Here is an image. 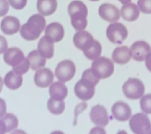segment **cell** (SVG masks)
I'll return each instance as SVG.
<instances>
[{
  "mask_svg": "<svg viewBox=\"0 0 151 134\" xmlns=\"http://www.w3.org/2000/svg\"><path fill=\"white\" fill-rule=\"evenodd\" d=\"M101 51H102L101 45L99 41L95 40L94 44L88 50L83 52V53L87 59H89L91 61H94L101 56Z\"/></svg>",
  "mask_w": 151,
  "mask_h": 134,
  "instance_id": "26",
  "label": "cell"
},
{
  "mask_svg": "<svg viewBox=\"0 0 151 134\" xmlns=\"http://www.w3.org/2000/svg\"><path fill=\"white\" fill-rule=\"evenodd\" d=\"M91 70L99 79H106L110 77L114 72V64L110 59L99 56L93 61Z\"/></svg>",
  "mask_w": 151,
  "mask_h": 134,
  "instance_id": "3",
  "label": "cell"
},
{
  "mask_svg": "<svg viewBox=\"0 0 151 134\" xmlns=\"http://www.w3.org/2000/svg\"><path fill=\"white\" fill-rule=\"evenodd\" d=\"M9 4L15 9H22L27 4V0H8Z\"/></svg>",
  "mask_w": 151,
  "mask_h": 134,
  "instance_id": "31",
  "label": "cell"
},
{
  "mask_svg": "<svg viewBox=\"0 0 151 134\" xmlns=\"http://www.w3.org/2000/svg\"><path fill=\"white\" fill-rule=\"evenodd\" d=\"M118 1H120V2H121L122 4H126L131 2V0H118Z\"/></svg>",
  "mask_w": 151,
  "mask_h": 134,
  "instance_id": "38",
  "label": "cell"
},
{
  "mask_svg": "<svg viewBox=\"0 0 151 134\" xmlns=\"http://www.w3.org/2000/svg\"><path fill=\"white\" fill-rule=\"evenodd\" d=\"M23 82V78L21 75L12 70L7 73L4 78V84L8 89L16 90L21 86Z\"/></svg>",
  "mask_w": 151,
  "mask_h": 134,
  "instance_id": "23",
  "label": "cell"
},
{
  "mask_svg": "<svg viewBox=\"0 0 151 134\" xmlns=\"http://www.w3.org/2000/svg\"><path fill=\"white\" fill-rule=\"evenodd\" d=\"M95 86L96 85L91 80L85 77H82L81 79L76 82L74 87L76 96L83 101H89L94 96Z\"/></svg>",
  "mask_w": 151,
  "mask_h": 134,
  "instance_id": "6",
  "label": "cell"
},
{
  "mask_svg": "<svg viewBox=\"0 0 151 134\" xmlns=\"http://www.w3.org/2000/svg\"><path fill=\"white\" fill-rule=\"evenodd\" d=\"M151 51V47L149 43L145 41H137L134 42L131 46L130 52L132 59L135 61H143L146 58V55Z\"/></svg>",
  "mask_w": 151,
  "mask_h": 134,
  "instance_id": "12",
  "label": "cell"
},
{
  "mask_svg": "<svg viewBox=\"0 0 151 134\" xmlns=\"http://www.w3.org/2000/svg\"><path fill=\"white\" fill-rule=\"evenodd\" d=\"M28 61L30 63V68L32 70L37 71L43 68L46 64V58L41 56L38 50H32L28 55Z\"/></svg>",
  "mask_w": 151,
  "mask_h": 134,
  "instance_id": "24",
  "label": "cell"
},
{
  "mask_svg": "<svg viewBox=\"0 0 151 134\" xmlns=\"http://www.w3.org/2000/svg\"><path fill=\"white\" fill-rule=\"evenodd\" d=\"M68 13L71 18V24L75 29L78 31L84 30L87 26V6L80 0H74L69 3Z\"/></svg>",
  "mask_w": 151,
  "mask_h": 134,
  "instance_id": "2",
  "label": "cell"
},
{
  "mask_svg": "<svg viewBox=\"0 0 151 134\" xmlns=\"http://www.w3.org/2000/svg\"><path fill=\"white\" fill-rule=\"evenodd\" d=\"M45 35L50 38L54 43L59 42L63 39L65 36V29L60 23L53 22L46 27Z\"/></svg>",
  "mask_w": 151,
  "mask_h": 134,
  "instance_id": "17",
  "label": "cell"
},
{
  "mask_svg": "<svg viewBox=\"0 0 151 134\" xmlns=\"http://www.w3.org/2000/svg\"><path fill=\"white\" fill-rule=\"evenodd\" d=\"M49 94L52 98L64 101L68 95V89L64 82L59 81L50 85Z\"/></svg>",
  "mask_w": 151,
  "mask_h": 134,
  "instance_id": "21",
  "label": "cell"
},
{
  "mask_svg": "<svg viewBox=\"0 0 151 134\" xmlns=\"http://www.w3.org/2000/svg\"><path fill=\"white\" fill-rule=\"evenodd\" d=\"M95 39L88 31L84 30L79 31L73 36V43L79 49L85 52L88 50L94 44Z\"/></svg>",
  "mask_w": 151,
  "mask_h": 134,
  "instance_id": "9",
  "label": "cell"
},
{
  "mask_svg": "<svg viewBox=\"0 0 151 134\" xmlns=\"http://www.w3.org/2000/svg\"><path fill=\"white\" fill-rule=\"evenodd\" d=\"M139 15L140 10L138 6L131 2L124 4L120 9V16L126 21H135L139 17Z\"/></svg>",
  "mask_w": 151,
  "mask_h": 134,
  "instance_id": "18",
  "label": "cell"
},
{
  "mask_svg": "<svg viewBox=\"0 0 151 134\" xmlns=\"http://www.w3.org/2000/svg\"><path fill=\"white\" fill-rule=\"evenodd\" d=\"M47 21L41 14H34L28 19L27 23L22 25L20 29L21 37L27 41L38 39L41 33L44 31Z\"/></svg>",
  "mask_w": 151,
  "mask_h": 134,
  "instance_id": "1",
  "label": "cell"
},
{
  "mask_svg": "<svg viewBox=\"0 0 151 134\" xmlns=\"http://www.w3.org/2000/svg\"><path fill=\"white\" fill-rule=\"evenodd\" d=\"M2 119L4 121L6 127V133H10L14 129H17L18 126V119L13 114L6 113V115L2 118Z\"/></svg>",
  "mask_w": 151,
  "mask_h": 134,
  "instance_id": "27",
  "label": "cell"
},
{
  "mask_svg": "<svg viewBox=\"0 0 151 134\" xmlns=\"http://www.w3.org/2000/svg\"><path fill=\"white\" fill-rule=\"evenodd\" d=\"M37 10L43 16H50L54 14L58 7L57 0H38Z\"/></svg>",
  "mask_w": 151,
  "mask_h": 134,
  "instance_id": "22",
  "label": "cell"
},
{
  "mask_svg": "<svg viewBox=\"0 0 151 134\" xmlns=\"http://www.w3.org/2000/svg\"><path fill=\"white\" fill-rule=\"evenodd\" d=\"M76 68L72 61L65 60L57 65L55 69V76L62 82H66L73 79L75 76Z\"/></svg>",
  "mask_w": 151,
  "mask_h": 134,
  "instance_id": "8",
  "label": "cell"
},
{
  "mask_svg": "<svg viewBox=\"0 0 151 134\" xmlns=\"http://www.w3.org/2000/svg\"><path fill=\"white\" fill-rule=\"evenodd\" d=\"M54 74L48 68H40L35 72L34 82L40 88H47L50 86L54 81Z\"/></svg>",
  "mask_w": 151,
  "mask_h": 134,
  "instance_id": "15",
  "label": "cell"
},
{
  "mask_svg": "<svg viewBox=\"0 0 151 134\" xmlns=\"http://www.w3.org/2000/svg\"><path fill=\"white\" fill-rule=\"evenodd\" d=\"M9 11V2L7 0H0V16H4Z\"/></svg>",
  "mask_w": 151,
  "mask_h": 134,
  "instance_id": "32",
  "label": "cell"
},
{
  "mask_svg": "<svg viewBox=\"0 0 151 134\" xmlns=\"http://www.w3.org/2000/svg\"><path fill=\"white\" fill-rule=\"evenodd\" d=\"M90 118L94 124L101 127L106 126L109 122L108 111L104 106L100 104L92 107L90 112Z\"/></svg>",
  "mask_w": 151,
  "mask_h": 134,
  "instance_id": "10",
  "label": "cell"
},
{
  "mask_svg": "<svg viewBox=\"0 0 151 134\" xmlns=\"http://www.w3.org/2000/svg\"><path fill=\"white\" fill-rule=\"evenodd\" d=\"M112 59H113V62H115L117 64H120V65L126 64L132 59L130 49L126 46L116 47L113 50V54H112Z\"/></svg>",
  "mask_w": 151,
  "mask_h": 134,
  "instance_id": "19",
  "label": "cell"
},
{
  "mask_svg": "<svg viewBox=\"0 0 151 134\" xmlns=\"http://www.w3.org/2000/svg\"><path fill=\"white\" fill-rule=\"evenodd\" d=\"M90 1H92V2H97V1H99V0H90Z\"/></svg>",
  "mask_w": 151,
  "mask_h": 134,
  "instance_id": "39",
  "label": "cell"
},
{
  "mask_svg": "<svg viewBox=\"0 0 151 134\" xmlns=\"http://www.w3.org/2000/svg\"><path fill=\"white\" fill-rule=\"evenodd\" d=\"M144 61H145L146 68L151 72V51L146 55V58H145Z\"/></svg>",
  "mask_w": 151,
  "mask_h": 134,
  "instance_id": "35",
  "label": "cell"
},
{
  "mask_svg": "<svg viewBox=\"0 0 151 134\" xmlns=\"http://www.w3.org/2000/svg\"><path fill=\"white\" fill-rule=\"evenodd\" d=\"M106 35L109 42L113 44L120 45L124 42L127 38L128 31L123 24L113 22L106 29Z\"/></svg>",
  "mask_w": 151,
  "mask_h": 134,
  "instance_id": "7",
  "label": "cell"
},
{
  "mask_svg": "<svg viewBox=\"0 0 151 134\" xmlns=\"http://www.w3.org/2000/svg\"><path fill=\"white\" fill-rule=\"evenodd\" d=\"M38 52L46 59H51L54 56V42L47 36H43L38 42Z\"/></svg>",
  "mask_w": 151,
  "mask_h": 134,
  "instance_id": "20",
  "label": "cell"
},
{
  "mask_svg": "<svg viewBox=\"0 0 151 134\" xmlns=\"http://www.w3.org/2000/svg\"><path fill=\"white\" fill-rule=\"evenodd\" d=\"M25 56L24 55L22 50L16 47H12L7 49L3 55V60L5 63L12 68H15L20 63H21L24 60Z\"/></svg>",
  "mask_w": 151,
  "mask_h": 134,
  "instance_id": "13",
  "label": "cell"
},
{
  "mask_svg": "<svg viewBox=\"0 0 151 134\" xmlns=\"http://www.w3.org/2000/svg\"><path fill=\"white\" fill-rule=\"evenodd\" d=\"M112 114L116 120L119 122H126L132 115L130 106L124 101H117L112 107Z\"/></svg>",
  "mask_w": 151,
  "mask_h": 134,
  "instance_id": "14",
  "label": "cell"
},
{
  "mask_svg": "<svg viewBox=\"0 0 151 134\" xmlns=\"http://www.w3.org/2000/svg\"><path fill=\"white\" fill-rule=\"evenodd\" d=\"M6 133V127L4 121L0 118V134H4Z\"/></svg>",
  "mask_w": 151,
  "mask_h": 134,
  "instance_id": "36",
  "label": "cell"
},
{
  "mask_svg": "<svg viewBox=\"0 0 151 134\" xmlns=\"http://www.w3.org/2000/svg\"><path fill=\"white\" fill-rule=\"evenodd\" d=\"M8 47V43L6 38L0 35V54L4 53Z\"/></svg>",
  "mask_w": 151,
  "mask_h": 134,
  "instance_id": "33",
  "label": "cell"
},
{
  "mask_svg": "<svg viewBox=\"0 0 151 134\" xmlns=\"http://www.w3.org/2000/svg\"><path fill=\"white\" fill-rule=\"evenodd\" d=\"M122 89L125 96L130 100H138L141 98L145 93L143 82L135 78H129L123 85Z\"/></svg>",
  "mask_w": 151,
  "mask_h": 134,
  "instance_id": "4",
  "label": "cell"
},
{
  "mask_svg": "<svg viewBox=\"0 0 151 134\" xmlns=\"http://www.w3.org/2000/svg\"><path fill=\"white\" fill-rule=\"evenodd\" d=\"M129 125L131 130L135 134H151V122L144 113H137L132 115Z\"/></svg>",
  "mask_w": 151,
  "mask_h": 134,
  "instance_id": "5",
  "label": "cell"
},
{
  "mask_svg": "<svg viewBox=\"0 0 151 134\" xmlns=\"http://www.w3.org/2000/svg\"><path fill=\"white\" fill-rule=\"evenodd\" d=\"M29 68H30V63H29L28 59L25 58V60L22 63H20L19 65H17L15 68H13V71L19 75H22L28 72Z\"/></svg>",
  "mask_w": 151,
  "mask_h": 134,
  "instance_id": "29",
  "label": "cell"
},
{
  "mask_svg": "<svg viewBox=\"0 0 151 134\" xmlns=\"http://www.w3.org/2000/svg\"><path fill=\"white\" fill-rule=\"evenodd\" d=\"M1 30L7 35H14L21 29V23L15 16H8L3 18L0 24Z\"/></svg>",
  "mask_w": 151,
  "mask_h": 134,
  "instance_id": "16",
  "label": "cell"
},
{
  "mask_svg": "<svg viewBox=\"0 0 151 134\" xmlns=\"http://www.w3.org/2000/svg\"><path fill=\"white\" fill-rule=\"evenodd\" d=\"M3 82H3V80H2V78H1V76H0V93H1L2 90V86H3V84H4Z\"/></svg>",
  "mask_w": 151,
  "mask_h": 134,
  "instance_id": "37",
  "label": "cell"
},
{
  "mask_svg": "<svg viewBox=\"0 0 151 134\" xmlns=\"http://www.w3.org/2000/svg\"><path fill=\"white\" fill-rule=\"evenodd\" d=\"M138 7L142 13L151 14V0H139Z\"/></svg>",
  "mask_w": 151,
  "mask_h": 134,
  "instance_id": "30",
  "label": "cell"
},
{
  "mask_svg": "<svg viewBox=\"0 0 151 134\" xmlns=\"http://www.w3.org/2000/svg\"><path fill=\"white\" fill-rule=\"evenodd\" d=\"M6 103L3 99L0 98V118L6 114Z\"/></svg>",
  "mask_w": 151,
  "mask_h": 134,
  "instance_id": "34",
  "label": "cell"
},
{
  "mask_svg": "<svg viewBox=\"0 0 151 134\" xmlns=\"http://www.w3.org/2000/svg\"><path fill=\"white\" fill-rule=\"evenodd\" d=\"M140 108L145 114H151V93L142 96L140 101Z\"/></svg>",
  "mask_w": 151,
  "mask_h": 134,
  "instance_id": "28",
  "label": "cell"
},
{
  "mask_svg": "<svg viewBox=\"0 0 151 134\" xmlns=\"http://www.w3.org/2000/svg\"><path fill=\"white\" fill-rule=\"evenodd\" d=\"M47 108L53 115H61L64 112L65 108V103L64 101H58L50 97L47 101Z\"/></svg>",
  "mask_w": 151,
  "mask_h": 134,
  "instance_id": "25",
  "label": "cell"
},
{
  "mask_svg": "<svg viewBox=\"0 0 151 134\" xmlns=\"http://www.w3.org/2000/svg\"><path fill=\"white\" fill-rule=\"evenodd\" d=\"M99 14L102 20L110 23L116 22L120 17L119 9L110 3L101 4L99 8Z\"/></svg>",
  "mask_w": 151,
  "mask_h": 134,
  "instance_id": "11",
  "label": "cell"
}]
</instances>
